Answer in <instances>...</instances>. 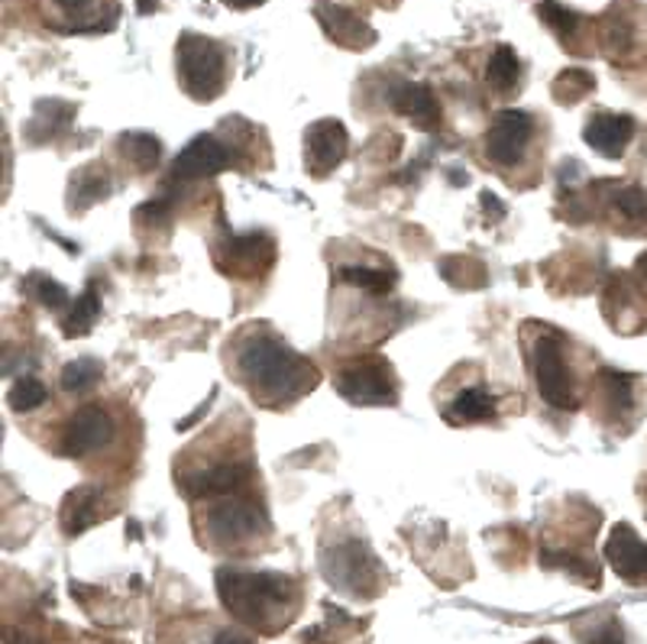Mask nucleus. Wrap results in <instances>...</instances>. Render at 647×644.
I'll return each instance as SVG.
<instances>
[{
  "label": "nucleus",
  "instance_id": "obj_23",
  "mask_svg": "<svg viewBox=\"0 0 647 644\" xmlns=\"http://www.w3.org/2000/svg\"><path fill=\"white\" fill-rule=\"evenodd\" d=\"M20 288H23V295H26L29 301L42 305V308H62V305L68 301L65 285H62V282H55V279H49V275H42V272H29V275H23Z\"/></svg>",
  "mask_w": 647,
  "mask_h": 644
},
{
  "label": "nucleus",
  "instance_id": "obj_35",
  "mask_svg": "<svg viewBox=\"0 0 647 644\" xmlns=\"http://www.w3.org/2000/svg\"><path fill=\"white\" fill-rule=\"evenodd\" d=\"M211 644H253V639L243 632H220Z\"/></svg>",
  "mask_w": 647,
  "mask_h": 644
},
{
  "label": "nucleus",
  "instance_id": "obj_16",
  "mask_svg": "<svg viewBox=\"0 0 647 644\" xmlns=\"http://www.w3.org/2000/svg\"><path fill=\"white\" fill-rule=\"evenodd\" d=\"M98 521H101V489L98 486H78L75 492L65 495L62 525L68 534H81Z\"/></svg>",
  "mask_w": 647,
  "mask_h": 644
},
{
  "label": "nucleus",
  "instance_id": "obj_25",
  "mask_svg": "<svg viewBox=\"0 0 647 644\" xmlns=\"http://www.w3.org/2000/svg\"><path fill=\"white\" fill-rule=\"evenodd\" d=\"M599 383H603V396H606L609 409H616V412L632 409V402H635V379L632 376H625L619 370H603Z\"/></svg>",
  "mask_w": 647,
  "mask_h": 644
},
{
  "label": "nucleus",
  "instance_id": "obj_18",
  "mask_svg": "<svg viewBox=\"0 0 647 644\" xmlns=\"http://www.w3.org/2000/svg\"><path fill=\"white\" fill-rule=\"evenodd\" d=\"M75 117V107L65 104V101H39L33 107V117L26 124V140L29 143H46V140H55L68 120Z\"/></svg>",
  "mask_w": 647,
  "mask_h": 644
},
{
  "label": "nucleus",
  "instance_id": "obj_6",
  "mask_svg": "<svg viewBox=\"0 0 647 644\" xmlns=\"http://www.w3.org/2000/svg\"><path fill=\"white\" fill-rule=\"evenodd\" d=\"M334 386H337V392H340L350 405H363V409L392 405V402L399 399L392 366L383 363V360H360V363H350L347 370L337 373Z\"/></svg>",
  "mask_w": 647,
  "mask_h": 644
},
{
  "label": "nucleus",
  "instance_id": "obj_3",
  "mask_svg": "<svg viewBox=\"0 0 647 644\" xmlns=\"http://www.w3.org/2000/svg\"><path fill=\"white\" fill-rule=\"evenodd\" d=\"M176 68L185 94L195 101H215L227 88V49L208 36L182 33L176 46Z\"/></svg>",
  "mask_w": 647,
  "mask_h": 644
},
{
  "label": "nucleus",
  "instance_id": "obj_33",
  "mask_svg": "<svg viewBox=\"0 0 647 644\" xmlns=\"http://www.w3.org/2000/svg\"><path fill=\"white\" fill-rule=\"evenodd\" d=\"M55 3H59V10H62L65 16H85V13L91 10L94 0H55Z\"/></svg>",
  "mask_w": 647,
  "mask_h": 644
},
{
  "label": "nucleus",
  "instance_id": "obj_28",
  "mask_svg": "<svg viewBox=\"0 0 647 644\" xmlns=\"http://www.w3.org/2000/svg\"><path fill=\"white\" fill-rule=\"evenodd\" d=\"M101 373H104L101 360L81 357V360H75V363H68V366L62 370V389H65V392H88V389L101 379Z\"/></svg>",
  "mask_w": 647,
  "mask_h": 644
},
{
  "label": "nucleus",
  "instance_id": "obj_36",
  "mask_svg": "<svg viewBox=\"0 0 647 644\" xmlns=\"http://www.w3.org/2000/svg\"><path fill=\"white\" fill-rule=\"evenodd\" d=\"M227 7H233V10H249V7H259L262 0H223Z\"/></svg>",
  "mask_w": 647,
  "mask_h": 644
},
{
  "label": "nucleus",
  "instance_id": "obj_30",
  "mask_svg": "<svg viewBox=\"0 0 647 644\" xmlns=\"http://www.w3.org/2000/svg\"><path fill=\"white\" fill-rule=\"evenodd\" d=\"M616 208H619V215L629 217V220H647V192H642V189H622L616 195Z\"/></svg>",
  "mask_w": 647,
  "mask_h": 644
},
{
  "label": "nucleus",
  "instance_id": "obj_19",
  "mask_svg": "<svg viewBox=\"0 0 647 644\" xmlns=\"http://www.w3.org/2000/svg\"><path fill=\"white\" fill-rule=\"evenodd\" d=\"M492 415H495V399L482 386L463 389L450 405H443L447 425H476V422H486Z\"/></svg>",
  "mask_w": 647,
  "mask_h": 644
},
{
  "label": "nucleus",
  "instance_id": "obj_20",
  "mask_svg": "<svg viewBox=\"0 0 647 644\" xmlns=\"http://www.w3.org/2000/svg\"><path fill=\"white\" fill-rule=\"evenodd\" d=\"M521 81V62L515 55L512 46H499L486 65V85L495 91V94H508L512 88H518Z\"/></svg>",
  "mask_w": 647,
  "mask_h": 644
},
{
  "label": "nucleus",
  "instance_id": "obj_26",
  "mask_svg": "<svg viewBox=\"0 0 647 644\" xmlns=\"http://www.w3.org/2000/svg\"><path fill=\"white\" fill-rule=\"evenodd\" d=\"M593 88H596V81H593V75H590L586 68H567V72H560V75L554 78V98H557L560 104H577V101H583Z\"/></svg>",
  "mask_w": 647,
  "mask_h": 644
},
{
  "label": "nucleus",
  "instance_id": "obj_8",
  "mask_svg": "<svg viewBox=\"0 0 647 644\" xmlns=\"http://www.w3.org/2000/svg\"><path fill=\"white\" fill-rule=\"evenodd\" d=\"M347 146H350V137H347V127L334 117L327 120H318L305 130V166L314 179H324L331 176L344 159H347Z\"/></svg>",
  "mask_w": 647,
  "mask_h": 644
},
{
  "label": "nucleus",
  "instance_id": "obj_15",
  "mask_svg": "<svg viewBox=\"0 0 647 644\" xmlns=\"http://www.w3.org/2000/svg\"><path fill=\"white\" fill-rule=\"evenodd\" d=\"M389 104H392L396 114L409 117L418 130H434L440 124V104H437V98H434V91L428 85L402 81V85L392 88Z\"/></svg>",
  "mask_w": 647,
  "mask_h": 644
},
{
  "label": "nucleus",
  "instance_id": "obj_1",
  "mask_svg": "<svg viewBox=\"0 0 647 644\" xmlns=\"http://www.w3.org/2000/svg\"><path fill=\"white\" fill-rule=\"evenodd\" d=\"M236 370L253 396H262L272 405L292 402L318 383V370L269 331L243 337L236 350Z\"/></svg>",
  "mask_w": 647,
  "mask_h": 644
},
{
  "label": "nucleus",
  "instance_id": "obj_2",
  "mask_svg": "<svg viewBox=\"0 0 647 644\" xmlns=\"http://www.w3.org/2000/svg\"><path fill=\"white\" fill-rule=\"evenodd\" d=\"M217 593L233 619L259 632H275L288 626L298 603L295 580L282 574H253V570H230V567L217 570Z\"/></svg>",
  "mask_w": 647,
  "mask_h": 644
},
{
  "label": "nucleus",
  "instance_id": "obj_4",
  "mask_svg": "<svg viewBox=\"0 0 647 644\" xmlns=\"http://www.w3.org/2000/svg\"><path fill=\"white\" fill-rule=\"evenodd\" d=\"M324 577L350 596H376L383 587V567L370 554V548L357 538L340 541L331 554H324Z\"/></svg>",
  "mask_w": 647,
  "mask_h": 644
},
{
  "label": "nucleus",
  "instance_id": "obj_27",
  "mask_svg": "<svg viewBox=\"0 0 647 644\" xmlns=\"http://www.w3.org/2000/svg\"><path fill=\"white\" fill-rule=\"evenodd\" d=\"M538 16L557 33V39H573L577 36V29H580V13H573L570 7H564V3H557V0H541L538 3Z\"/></svg>",
  "mask_w": 647,
  "mask_h": 644
},
{
  "label": "nucleus",
  "instance_id": "obj_14",
  "mask_svg": "<svg viewBox=\"0 0 647 644\" xmlns=\"http://www.w3.org/2000/svg\"><path fill=\"white\" fill-rule=\"evenodd\" d=\"M635 137V120L629 114H596L583 127V140L606 159H619Z\"/></svg>",
  "mask_w": 647,
  "mask_h": 644
},
{
  "label": "nucleus",
  "instance_id": "obj_11",
  "mask_svg": "<svg viewBox=\"0 0 647 644\" xmlns=\"http://www.w3.org/2000/svg\"><path fill=\"white\" fill-rule=\"evenodd\" d=\"M111 434H114V425H111L107 412L101 405H85L72 415L59 450H62V456H72V460L88 456V453L101 450L111 440Z\"/></svg>",
  "mask_w": 647,
  "mask_h": 644
},
{
  "label": "nucleus",
  "instance_id": "obj_12",
  "mask_svg": "<svg viewBox=\"0 0 647 644\" xmlns=\"http://www.w3.org/2000/svg\"><path fill=\"white\" fill-rule=\"evenodd\" d=\"M314 16L318 23L324 26V33L337 42V46H347V49H370L376 42V29L353 10L340 7V3H314Z\"/></svg>",
  "mask_w": 647,
  "mask_h": 644
},
{
  "label": "nucleus",
  "instance_id": "obj_22",
  "mask_svg": "<svg viewBox=\"0 0 647 644\" xmlns=\"http://www.w3.org/2000/svg\"><path fill=\"white\" fill-rule=\"evenodd\" d=\"M347 285H357L370 295H386L396 285V272L392 269H373V266H344L337 272Z\"/></svg>",
  "mask_w": 647,
  "mask_h": 644
},
{
  "label": "nucleus",
  "instance_id": "obj_10",
  "mask_svg": "<svg viewBox=\"0 0 647 644\" xmlns=\"http://www.w3.org/2000/svg\"><path fill=\"white\" fill-rule=\"evenodd\" d=\"M233 150L227 143H220L217 137L205 133V137H195L172 163V179L176 182H195V179H208L217 176L223 169L233 166Z\"/></svg>",
  "mask_w": 647,
  "mask_h": 644
},
{
  "label": "nucleus",
  "instance_id": "obj_5",
  "mask_svg": "<svg viewBox=\"0 0 647 644\" xmlns=\"http://www.w3.org/2000/svg\"><path fill=\"white\" fill-rule=\"evenodd\" d=\"M534 383H538V396L557 409V412H573L577 409V396H573V379L570 370L564 363V337L557 331H541L534 353Z\"/></svg>",
  "mask_w": 647,
  "mask_h": 644
},
{
  "label": "nucleus",
  "instance_id": "obj_37",
  "mask_svg": "<svg viewBox=\"0 0 647 644\" xmlns=\"http://www.w3.org/2000/svg\"><path fill=\"white\" fill-rule=\"evenodd\" d=\"M156 3H159V0H137V10H140V13H153Z\"/></svg>",
  "mask_w": 647,
  "mask_h": 644
},
{
  "label": "nucleus",
  "instance_id": "obj_21",
  "mask_svg": "<svg viewBox=\"0 0 647 644\" xmlns=\"http://www.w3.org/2000/svg\"><path fill=\"white\" fill-rule=\"evenodd\" d=\"M98 314H101V292H98V285H88V288H85V295L75 301L72 314L62 321L65 337H85V334L94 327Z\"/></svg>",
  "mask_w": 647,
  "mask_h": 644
},
{
  "label": "nucleus",
  "instance_id": "obj_34",
  "mask_svg": "<svg viewBox=\"0 0 647 644\" xmlns=\"http://www.w3.org/2000/svg\"><path fill=\"white\" fill-rule=\"evenodd\" d=\"M482 211H486V215H492V220H502V217H505V208H502V205H499V198H495V195H489V192L482 195Z\"/></svg>",
  "mask_w": 647,
  "mask_h": 644
},
{
  "label": "nucleus",
  "instance_id": "obj_32",
  "mask_svg": "<svg viewBox=\"0 0 647 644\" xmlns=\"http://www.w3.org/2000/svg\"><path fill=\"white\" fill-rule=\"evenodd\" d=\"M586 644H625L622 626H619L616 619H606L603 626H596V629L586 635Z\"/></svg>",
  "mask_w": 647,
  "mask_h": 644
},
{
  "label": "nucleus",
  "instance_id": "obj_13",
  "mask_svg": "<svg viewBox=\"0 0 647 644\" xmlns=\"http://www.w3.org/2000/svg\"><path fill=\"white\" fill-rule=\"evenodd\" d=\"M606 561L625 583H647V544L632 525H616L606 541Z\"/></svg>",
  "mask_w": 647,
  "mask_h": 644
},
{
  "label": "nucleus",
  "instance_id": "obj_29",
  "mask_svg": "<svg viewBox=\"0 0 647 644\" xmlns=\"http://www.w3.org/2000/svg\"><path fill=\"white\" fill-rule=\"evenodd\" d=\"M10 405H13V412H33V409H39V405H46V399H49V389L39 383V379H33V376H23V379H16V386L10 389Z\"/></svg>",
  "mask_w": 647,
  "mask_h": 644
},
{
  "label": "nucleus",
  "instance_id": "obj_31",
  "mask_svg": "<svg viewBox=\"0 0 647 644\" xmlns=\"http://www.w3.org/2000/svg\"><path fill=\"white\" fill-rule=\"evenodd\" d=\"M169 215H172V205L166 198H153V202L140 205L133 217H137V223H166Z\"/></svg>",
  "mask_w": 647,
  "mask_h": 644
},
{
  "label": "nucleus",
  "instance_id": "obj_38",
  "mask_svg": "<svg viewBox=\"0 0 647 644\" xmlns=\"http://www.w3.org/2000/svg\"><path fill=\"white\" fill-rule=\"evenodd\" d=\"M635 269H638V275H645V279H647V253H642V256H638Z\"/></svg>",
  "mask_w": 647,
  "mask_h": 644
},
{
  "label": "nucleus",
  "instance_id": "obj_7",
  "mask_svg": "<svg viewBox=\"0 0 647 644\" xmlns=\"http://www.w3.org/2000/svg\"><path fill=\"white\" fill-rule=\"evenodd\" d=\"M534 137V120L525 111H502L486 130V156L499 169H515Z\"/></svg>",
  "mask_w": 647,
  "mask_h": 644
},
{
  "label": "nucleus",
  "instance_id": "obj_9",
  "mask_svg": "<svg viewBox=\"0 0 647 644\" xmlns=\"http://www.w3.org/2000/svg\"><path fill=\"white\" fill-rule=\"evenodd\" d=\"M208 531L217 541H243L253 538L256 531H269V518L266 512L249 502V499H236V495H223V502H217L208 515Z\"/></svg>",
  "mask_w": 647,
  "mask_h": 644
},
{
  "label": "nucleus",
  "instance_id": "obj_17",
  "mask_svg": "<svg viewBox=\"0 0 647 644\" xmlns=\"http://www.w3.org/2000/svg\"><path fill=\"white\" fill-rule=\"evenodd\" d=\"M107 195H111V176L104 166H85L68 182V208L78 215L88 211L91 205L104 202Z\"/></svg>",
  "mask_w": 647,
  "mask_h": 644
},
{
  "label": "nucleus",
  "instance_id": "obj_39",
  "mask_svg": "<svg viewBox=\"0 0 647 644\" xmlns=\"http://www.w3.org/2000/svg\"><path fill=\"white\" fill-rule=\"evenodd\" d=\"M531 644H554V642H531Z\"/></svg>",
  "mask_w": 647,
  "mask_h": 644
},
{
  "label": "nucleus",
  "instance_id": "obj_24",
  "mask_svg": "<svg viewBox=\"0 0 647 644\" xmlns=\"http://www.w3.org/2000/svg\"><path fill=\"white\" fill-rule=\"evenodd\" d=\"M120 153H124V159H130L140 172H150V169L159 163L163 146H159V140L150 137V133H127V137H120Z\"/></svg>",
  "mask_w": 647,
  "mask_h": 644
}]
</instances>
